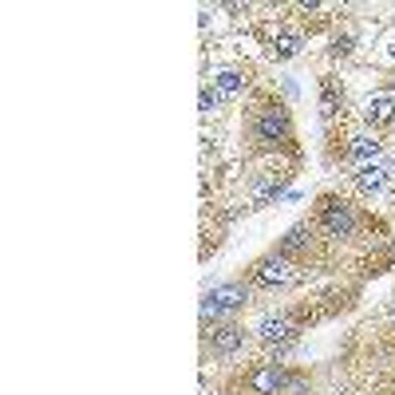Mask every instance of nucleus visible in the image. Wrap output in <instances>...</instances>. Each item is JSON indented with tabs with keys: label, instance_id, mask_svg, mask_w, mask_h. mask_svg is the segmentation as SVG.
Returning <instances> with one entry per match:
<instances>
[{
	"label": "nucleus",
	"instance_id": "1",
	"mask_svg": "<svg viewBox=\"0 0 395 395\" xmlns=\"http://www.w3.org/2000/svg\"><path fill=\"white\" fill-rule=\"evenodd\" d=\"M253 135H257L261 147H281V142H288V135H293L288 111L281 107V103H265L253 119Z\"/></svg>",
	"mask_w": 395,
	"mask_h": 395
},
{
	"label": "nucleus",
	"instance_id": "2",
	"mask_svg": "<svg viewBox=\"0 0 395 395\" xmlns=\"http://www.w3.org/2000/svg\"><path fill=\"white\" fill-rule=\"evenodd\" d=\"M316 221H320V229H324L328 237H352L356 226H360L356 209L348 206V202H340V198H320V206H316Z\"/></svg>",
	"mask_w": 395,
	"mask_h": 395
},
{
	"label": "nucleus",
	"instance_id": "3",
	"mask_svg": "<svg viewBox=\"0 0 395 395\" xmlns=\"http://www.w3.org/2000/svg\"><path fill=\"white\" fill-rule=\"evenodd\" d=\"M249 276H253V285H261V288H276V285H293V281H296V269H293V261H288V257L273 253V257H265V261H257Z\"/></svg>",
	"mask_w": 395,
	"mask_h": 395
},
{
	"label": "nucleus",
	"instance_id": "4",
	"mask_svg": "<svg viewBox=\"0 0 395 395\" xmlns=\"http://www.w3.org/2000/svg\"><path fill=\"white\" fill-rule=\"evenodd\" d=\"M249 300V285H217L214 293H206V300H202V316H221V312H233V308H241Z\"/></svg>",
	"mask_w": 395,
	"mask_h": 395
},
{
	"label": "nucleus",
	"instance_id": "5",
	"mask_svg": "<svg viewBox=\"0 0 395 395\" xmlns=\"http://www.w3.org/2000/svg\"><path fill=\"white\" fill-rule=\"evenodd\" d=\"M253 332H257V340H261V344H293L296 324L288 320V316H265V320H261Z\"/></svg>",
	"mask_w": 395,
	"mask_h": 395
},
{
	"label": "nucleus",
	"instance_id": "6",
	"mask_svg": "<svg viewBox=\"0 0 395 395\" xmlns=\"http://www.w3.org/2000/svg\"><path fill=\"white\" fill-rule=\"evenodd\" d=\"M391 119H395V95L384 87V91H375V95L364 103V123L384 127V123H391Z\"/></svg>",
	"mask_w": 395,
	"mask_h": 395
},
{
	"label": "nucleus",
	"instance_id": "7",
	"mask_svg": "<svg viewBox=\"0 0 395 395\" xmlns=\"http://www.w3.org/2000/svg\"><path fill=\"white\" fill-rule=\"evenodd\" d=\"M285 384L288 379L276 364H265V367H253V372H249V387H253L257 395H276Z\"/></svg>",
	"mask_w": 395,
	"mask_h": 395
},
{
	"label": "nucleus",
	"instance_id": "8",
	"mask_svg": "<svg viewBox=\"0 0 395 395\" xmlns=\"http://www.w3.org/2000/svg\"><path fill=\"white\" fill-rule=\"evenodd\" d=\"M379 150H384L379 135H375V130L367 135V130H364V135H356V138H352V147H348V158H352L356 166H372L375 158H379Z\"/></svg>",
	"mask_w": 395,
	"mask_h": 395
},
{
	"label": "nucleus",
	"instance_id": "9",
	"mask_svg": "<svg viewBox=\"0 0 395 395\" xmlns=\"http://www.w3.org/2000/svg\"><path fill=\"white\" fill-rule=\"evenodd\" d=\"M209 344H214V352H217V356H233V352H241V348H245V328H237V324L214 328Z\"/></svg>",
	"mask_w": 395,
	"mask_h": 395
},
{
	"label": "nucleus",
	"instance_id": "10",
	"mask_svg": "<svg viewBox=\"0 0 395 395\" xmlns=\"http://www.w3.org/2000/svg\"><path fill=\"white\" fill-rule=\"evenodd\" d=\"M387 166L384 162H372V166H360V174H356V190L360 194H379V190L387 186Z\"/></svg>",
	"mask_w": 395,
	"mask_h": 395
},
{
	"label": "nucleus",
	"instance_id": "11",
	"mask_svg": "<svg viewBox=\"0 0 395 395\" xmlns=\"http://www.w3.org/2000/svg\"><path fill=\"white\" fill-rule=\"evenodd\" d=\"M300 48H305V40L296 36V32H281V36H273V40H269V56H273L276 63H285V59H293Z\"/></svg>",
	"mask_w": 395,
	"mask_h": 395
},
{
	"label": "nucleus",
	"instance_id": "12",
	"mask_svg": "<svg viewBox=\"0 0 395 395\" xmlns=\"http://www.w3.org/2000/svg\"><path fill=\"white\" fill-rule=\"evenodd\" d=\"M308 241H312V226H308V221H300V226H293L285 233V241H281V257L296 253V249H305Z\"/></svg>",
	"mask_w": 395,
	"mask_h": 395
},
{
	"label": "nucleus",
	"instance_id": "13",
	"mask_svg": "<svg viewBox=\"0 0 395 395\" xmlns=\"http://www.w3.org/2000/svg\"><path fill=\"white\" fill-rule=\"evenodd\" d=\"M214 91L217 95H241V91H245V75H241V71H217L214 75Z\"/></svg>",
	"mask_w": 395,
	"mask_h": 395
},
{
	"label": "nucleus",
	"instance_id": "14",
	"mask_svg": "<svg viewBox=\"0 0 395 395\" xmlns=\"http://www.w3.org/2000/svg\"><path fill=\"white\" fill-rule=\"evenodd\" d=\"M217 103H221V95H217V91H209V87H202V115H214L217 111Z\"/></svg>",
	"mask_w": 395,
	"mask_h": 395
},
{
	"label": "nucleus",
	"instance_id": "15",
	"mask_svg": "<svg viewBox=\"0 0 395 395\" xmlns=\"http://www.w3.org/2000/svg\"><path fill=\"white\" fill-rule=\"evenodd\" d=\"M320 111H324V115H336V87H332V79L324 83V95H320Z\"/></svg>",
	"mask_w": 395,
	"mask_h": 395
},
{
	"label": "nucleus",
	"instance_id": "16",
	"mask_svg": "<svg viewBox=\"0 0 395 395\" xmlns=\"http://www.w3.org/2000/svg\"><path fill=\"white\" fill-rule=\"evenodd\" d=\"M384 166H387V174H395V150L387 154V162H384Z\"/></svg>",
	"mask_w": 395,
	"mask_h": 395
},
{
	"label": "nucleus",
	"instance_id": "17",
	"mask_svg": "<svg viewBox=\"0 0 395 395\" xmlns=\"http://www.w3.org/2000/svg\"><path fill=\"white\" fill-rule=\"evenodd\" d=\"M391 316H395V305H391Z\"/></svg>",
	"mask_w": 395,
	"mask_h": 395
}]
</instances>
